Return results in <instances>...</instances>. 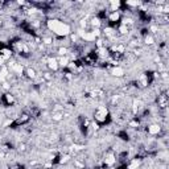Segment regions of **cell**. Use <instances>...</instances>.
Listing matches in <instances>:
<instances>
[{
  "mask_svg": "<svg viewBox=\"0 0 169 169\" xmlns=\"http://www.w3.org/2000/svg\"><path fill=\"white\" fill-rule=\"evenodd\" d=\"M46 28L50 32H53L54 35L59 36V37H67L71 35V28L67 23L58 20V19H48L46 20Z\"/></svg>",
  "mask_w": 169,
  "mask_h": 169,
  "instance_id": "obj_1",
  "label": "cell"
},
{
  "mask_svg": "<svg viewBox=\"0 0 169 169\" xmlns=\"http://www.w3.org/2000/svg\"><path fill=\"white\" fill-rule=\"evenodd\" d=\"M108 115V110H107L106 106H98L97 107V111H95V120L97 122H106V118Z\"/></svg>",
  "mask_w": 169,
  "mask_h": 169,
  "instance_id": "obj_2",
  "label": "cell"
},
{
  "mask_svg": "<svg viewBox=\"0 0 169 169\" xmlns=\"http://www.w3.org/2000/svg\"><path fill=\"white\" fill-rule=\"evenodd\" d=\"M147 131H148V134L151 135V136L159 135L160 132H161V126H160V124H156V123H153V124H149L148 128H147Z\"/></svg>",
  "mask_w": 169,
  "mask_h": 169,
  "instance_id": "obj_3",
  "label": "cell"
},
{
  "mask_svg": "<svg viewBox=\"0 0 169 169\" xmlns=\"http://www.w3.org/2000/svg\"><path fill=\"white\" fill-rule=\"evenodd\" d=\"M46 65H48V67L50 70H53V71H57V70L59 69L58 66V61H57V58H48V61H46Z\"/></svg>",
  "mask_w": 169,
  "mask_h": 169,
  "instance_id": "obj_4",
  "label": "cell"
},
{
  "mask_svg": "<svg viewBox=\"0 0 169 169\" xmlns=\"http://www.w3.org/2000/svg\"><path fill=\"white\" fill-rule=\"evenodd\" d=\"M111 75L116 77V78H122V77L124 75V69L120 67V66H114V67L111 69Z\"/></svg>",
  "mask_w": 169,
  "mask_h": 169,
  "instance_id": "obj_5",
  "label": "cell"
},
{
  "mask_svg": "<svg viewBox=\"0 0 169 169\" xmlns=\"http://www.w3.org/2000/svg\"><path fill=\"white\" fill-rule=\"evenodd\" d=\"M57 61H58V66H59V67H67V65L70 63V59H69L67 55L59 57V58H57Z\"/></svg>",
  "mask_w": 169,
  "mask_h": 169,
  "instance_id": "obj_6",
  "label": "cell"
},
{
  "mask_svg": "<svg viewBox=\"0 0 169 169\" xmlns=\"http://www.w3.org/2000/svg\"><path fill=\"white\" fill-rule=\"evenodd\" d=\"M107 19H108L110 21H112V23L119 21L120 20V13H119V11H116V12H110V15L107 16Z\"/></svg>",
  "mask_w": 169,
  "mask_h": 169,
  "instance_id": "obj_7",
  "label": "cell"
},
{
  "mask_svg": "<svg viewBox=\"0 0 169 169\" xmlns=\"http://www.w3.org/2000/svg\"><path fill=\"white\" fill-rule=\"evenodd\" d=\"M139 166H140V160H139V159H134L127 165V169H138Z\"/></svg>",
  "mask_w": 169,
  "mask_h": 169,
  "instance_id": "obj_8",
  "label": "cell"
},
{
  "mask_svg": "<svg viewBox=\"0 0 169 169\" xmlns=\"http://www.w3.org/2000/svg\"><path fill=\"white\" fill-rule=\"evenodd\" d=\"M115 161H116V159H115L114 155H108L107 157H104V164L106 165H112V164H115Z\"/></svg>",
  "mask_w": 169,
  "mask_h": 169,
  "instance_id": "obj_9",
  "label": "cell"
},
{
  "mask_svg": "<svg viewBox=\"0 0 169 169\" xmlns=\"http://www.w3.org/2000/svg\"><path fill=\"white\" fill-rule=\"evenodd\" d=\"M144 42L147 45H153L155 44V38H153V36H152L151 33H148V35H145V37H144Z\"/></svg>",
  "mask_w": 169,
  "mask_h": 169,
  "instance_id": "obj_10",
  "label": "cell"
},
{
  "mask_svg": "<svg viewBox=\"0 0 169 169\" xmlns=\"http://www.w3.org/2000/svg\"><path fill=\"white\" fill-rule=\"evenodd\" d=\"M90 24H91V27L93 28H99L100 27V19L99 17H93Z\"/></svg>",
  "mask_w": 169,
  "mask_h": 169,
  "instance_id": "obj_11",
  "label": "cell"
},
{
  "mask_svg": "<svg viewBox=\"0 0 169 169\" xmlns=\"http://www.w3.org/2000/svg\"><path fill=\"white\" fill-rule=\"evenodd\" d=\"M57 52H58L59 57H63V55H67V53H69V49L61 46V48H58V50H57Z\"/></svg>",
  "mask_w": 169,
  "mask_h": 169,
  "instance_id": "obj_12",
  "label": "cell"
},
{
  "mask_svg": "<svg viewBox=\"0 0 169 169\" xmlns=\"http://www.w3.org/2000/svg\"><path fill=\"white\" fill-rule=\"evenodd\" d=\"M62 112H57V111H55L54 114H53V120H57V122H59V120H62L63 119V116H62Z\"/></svg>",
  "mask_w": 169,
  "mask_h": 169,
  "instance_id": "obj_13",
  "label": "cell"
},
{
  "mask_svg": "<svg viewBox=\"0 0 169 169\" xmlns=\"http://www.w3.org/2000/svg\"><path fill=\"white\" fill-rule=\"evenodd\" d=\"M27 75H28V78H36L37 77V74H36V70L35 69H29L27 70Z\"/></svg>",
  "mask_w": 169,
  "mask_h": 169,
  "instance_id": "obj_14",
  "label": "cell"
},
{
  "mask_svg": "<svg viewBox=\"0 0 169 169\" xmlns=\"http://www.w3.org/2000/svg\"><path fill=\"white\" fill-rule=\"evenodd\" d=\"M4 98H5V100H7L8 104H11V103H13V102H15V98H13V95H12V94H5V95H4Z\"/></svg>",
  "mask_w": 169,
  "mask_h": 169,
  "instance_id": "obj_15",
  "label": "cell"
},
{
  "mask_svg": "<svg viewBox=\"0 0 169 169\" xmlns=\"http://www.w3.org/2000/svg\"><path fill=\"white\" fill-rule=\"evenodd\" d=\"M128 31H130V29H128V27L120 24V27H119V32H120V35H127Z\"/></svg>",
  "mask_w": 169,
  "mask_h": 169,
  "instance_id": "obj_16",
  "label": "cell"
},
{
  "mask_svg": "<svg viewBox=\"0 0 169 169\" xmlns=\"http://www.w3.org/2000/svg\"><path fill=\"white\" fill-rule=\"evenodd\" d=\"M27 120H29V115L24 114L21 118H19L17 119V123H24V122H27Z\"/></svg>",
  "mask_w": 169,
  "mask_h": 169,
  "instance_id": "obj_17",
  "label": "cell"
},
{
  "mask_svg": "<svg viewBox=\"0 0 169 169\" xmlns=\"http://www.w3.org/2000/svg\"><path fill=\"white\" fill-rule=\"evenodd\" d=\"M69 160H70V156H69V155H63V156H61L59 164H65V162H67Z\"/></svg>",
  "mask_w": 169,
  "mask_h": 169,
  "instance_id": "obj_18",
  "label": "cell"
},
{
  "mask_svg": "<svg viewBox=\"0 0 169 169\" xmlns=\"http://www.w3.org/2000/svg\"><path fill=\"white\" fill-rule=\"evenodd\" d=\"M130 126H131V127H139V122L136 120V119H134V120H131L130 122Z\"/></svg>",
  "mask_w": 169,
  "mask_h": 169,
  "instance_id": "obj_19",
  "label": "cell"
},
{
  "mask_svg": "<svg viewBox=\"0 0 169 169\" xmlns=\"http://www.w3.org/2000/svg\"><path fill=\"white\" fill-rule=\"evenodd\" d=\"M25 148H27V145H25L24 143L19 144V151H25Z\"/></svg>",
  "mask_w": 169,
  "mask_h": 169,
  "instance_id": "obj_20",
  "label": "cell"
},
{
  "mask_svg": "<svg viewBox=\"0 0 169 169\" xmlns=\"http://www.w3.org/2000/svg\"><path fill=\"white\" fill-rule=\"evenodd\" d=\"M0 27H1V21H0Z\"/></svg>",
  "mask_w": 169,
  "mask_h": 169,
  "instance_id": "obj_21",
  "label": "cell"
}]
</instances>
